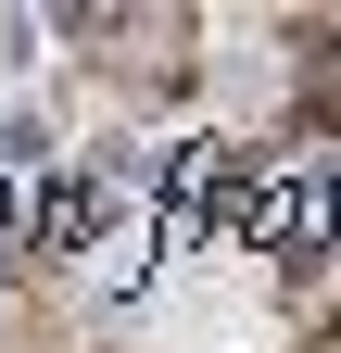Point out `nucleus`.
<instances>
[{
	"instance_id": "f257e3e1",
	"label": "nucleus",
	"mask_w": 341,
	"mask_h": 353,
	"mask_svg": "<svg viewBox=\"0 0 341 353\" xmlns=\"http://www.w3.org/2000/svg\"><path fill=\"white\" fill-rule=\"evenodd\" d=\"M291 139L341 152V26L291 13Z\"/></svg>"
},
{
	"instance_id": "f03ea898",
	"label": "nucleus",
	"mask_w": 341,
	"mask_h": 353,
	"mask_svg": "<svg viewBox=\"0 0 341 353\" xmlns=\"http://www.w3.org/2000/svg\"><path fill=\"white\" fill-rule=\"evenodd\" d=\"M89 353H139V341H89Z\"/></svg>"
}]
</instances>
